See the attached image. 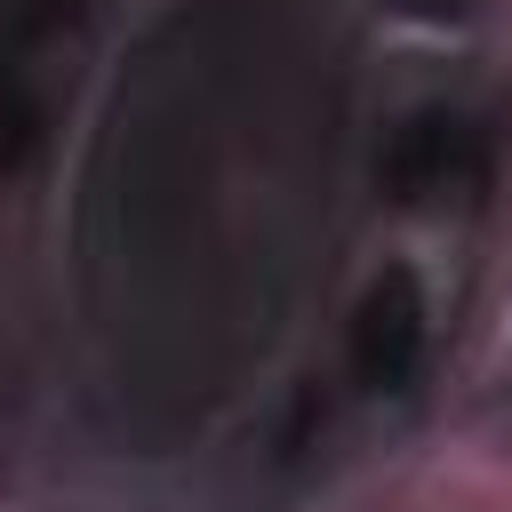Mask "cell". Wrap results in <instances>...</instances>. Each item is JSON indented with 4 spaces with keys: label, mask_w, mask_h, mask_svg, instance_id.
Returning <instances> with one entry per match:
<instances>
[{
    "label": "cell",
    "mask_w": 512,
    "mask_h": 512,
    "mask_svg": "<svg viewBox=\"0 0 512 512\" xmlns=\"http://www.w3.org/2000/svg\"><path fill=\"white\" fill-rule=\"evenodd\" d=\"M376 8H392V16H424V24H456V16H472V0H376Z\"/></svg>",
    "instance_id": "5b68a950"
},
{
    "label": "cell",
    "mask_w": 512,
    "mask_h": 512,
    "mask_svg": "<svg viewBox=\"0 0 512 512\" xmlns=\"http://www.w3.org/2000/svg\"><path fill=\"white\" fill-rule=\"evenodd\" d=\"M496 160H504V112H496V96L472 88V80H448V88L408 96L384 120V136H376V192L400 216L448 224V216L488 208Z\"/></svg>",
    "instance_id": "6da1fadb"
},
{
    "label": "cell",
    "mask_w": 512,
    "mask_h": 512,
    "mask_svg": "<svg viewBox=\"0 0 512 512\" xmlns=\"http://www.w3.org/2000/svg\"><path fill=\"white\" fill-rule=\"evenodd\" d=\"M464 424L496 448H512V280L480 328V352H472V376H464Z\"/></svg>",
    "instance_id": "277c9868"
},
{
    "label": "cell",
    "mask_w": 512,
    "mask_h": 512,
    "mask_svg": "<svg viewBox=\"0 0 512 512\" xmlns=\"http://www.w3.org/2000/svg\"><path fill=\"white\" fill-rule=\"evenodd\" d=\"M432 360H440V304H432V280L392 256L368 272L352 320H344V392L376 416H408L432 384Z\"/></svg>",
    "instance_id": "3957f363"
},
{
    "label": "cell",
    "mask_w": 512,
    "mask_h": 512,
    "mask_svg": "<svg viewBox=\"0 0 512 512\" xmlns=\"http://www.w3.org/2000/svg\"><path fill=\"white\" fill-rule=\"evenodd\" d=\"M104 0H0V176H24L88 64Z\"/></svg>",
    "instance_id": "7a4b0ae2"
}]
</instances>
